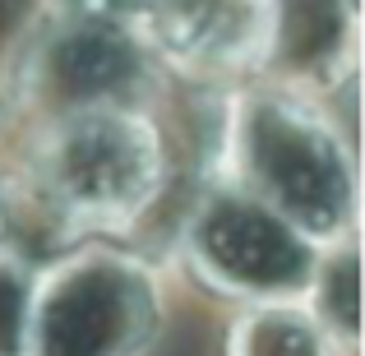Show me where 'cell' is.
Segmentation results:
<instances>
[{
	"mask_svg": "<svg viewBox=\"0 0 365 356\" xmlns=\"http://www.w3.org/2000/svg\"><path fill=\"white\" fill-rule=\"evenodd\" d=\"M241 190L310 240H342L356 223V167L333 125L301 98L255 93L232 125Z\"/></svg>",
	"mask_w": 365,
	"mask_h": 356,
	"instance_id": "cell-1",
	"label": "cell"
},
{
	"mask_svg": "<svg viewBox=\"0 0 365 356\" xmlns=\"http://www.w3.org/2000/svg\"><path fill=\"white\" fill-rule=\"evenodd\" d=\"M33 180L70 227H125L162 185L158 130L130 107L65 111L37 143Z\"/></svg>",
	"mask_w": 365,
	"mask_h": 356,
	"instance_id": "cell-2",
	"label": "cell"
},
{
	"mask_svg": "<svg viewBox=\"0 0 365 356\" xmlns=\"http://www.w3.org/2000/svg\"><path fill=\"white\" fill-rule=\"evenodd\" d=\"M153 324L158 292L148 268L88 250L33 278L24 356H139Z\"/></svg>",
	"mask_w": 365,
	"mask_h": 356,
	"instance_id": "cell-3",
	"label": "cell"
},
{
	"mask_svg": "<svg viewBox=\"0 0 365 356\" xmlns=\"http://www.w3.org/2000/svg\"><path fill=\"white\" fill-rule=\"evenodd\" d=\"M185 245L195 268L217 292L250 296V301H282L305 292L319 268L314 240L241 185H222L199 204Z\"/></svg>",
	"mask_w": 365,
	"mask_h": 356,
	"instance_id": "cell-4",
	"label": "cell"
},
{
	"mask_svg": "<svg viewBox=\"0 0 365 356\" xmlns=\"http://www.w3.org/2000/svg\"><path fill=\"white\" fill-rule=\"evenodd\" d=\"M273 0H143L130 33L185 74L227 79L273 46Z\"/></svg>",
	"mask_w": 365,
	"mask_h": 356,
	"instance_id": "cell-5",
	"label": "cell"
},
{
	"mask_svg": "<svg viewBox=\"0 0 365 356\" xmlns=\"http://www.w3.org/2000/svg\"><path fill=\"white\" fill-rule=\"evenodd\" d=\"M42 88L56 98V107L83 111V107H130V88L139 79V56L130 33L98 19H74L42 56Z\"/></svg>",
	"mask_w": 365,
	"mask_h": 356,
	"instance_id": "cell-6",
	"label": "cell"
},
{
	"mask_svg": "<svg viewBox=\"0 0 365 356\" xmlns=\"http://www.w3.org/2000/svg\"><path fill=\"white\" fill-rule=\"evenodd\" d=\"M333 333L310 305L282 301H255L232 329V356H333Z\"/></svg>",
	"mask_w": 365,
	"mask_h": 356,
	"instance_id": "cell-7",
	"label": "cell"
},
{
	"mask_svg": "<svg viewBox=\"0 0 365 356\" xmlns=\"http://www.w3.org/2000/svg\"><path fill=\"white\" fill-rule=\"evenodd\" d=\"M28 292H33V273H24L14 259H0V356H24Z\"/></svg>",
	"mask_w": 365,
	"mask_h": 356,
	"instance_id": "cell-8",
	"label": "cell"
},
{
	"mask_svg": "<svg viewBox=\"0 0 365 356\" xmlns=\"http://www.w3.org/2000/svg\"><path fill=\"white\" fill-rule=\"evenodd\" d=\"M65 5L74 9V19H98V24H116V28L130 33V24H134L143 0H65Z\"/></svg>",
	"mask_w": 365,
	"mask_h": 356,
	"instance_id": "cell-9",
	"label": "cell"
},
{
	"mask_svg": "<svg viewBox=\"0 0 365 356\" xmlns=\"http://www.w3.org/2000/svg\"><path fill=\"white\" fill-rule=\"evenodd\" d=\"M0 227H5V204H0Z\"/></svg>",
	"mask_w": 365,
	"mask_h": 356,
	"instance_id": "cell-10",
	"label": "cell"
}]
</instances>
